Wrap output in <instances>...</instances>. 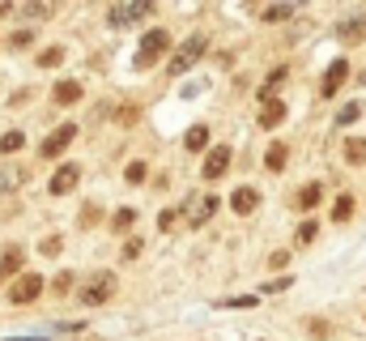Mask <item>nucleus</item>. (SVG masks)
I'll list each match as a JSON object with an SVG mask.
<instances>
[{"label": "nucleus", "instance_id": "obj_36", "mask_svg": "<svg viewBox=\"0 0 366 341\" xmlns=\"http://www.w3.org/2000/svg\"><path fill=\"white\" fill-rule=\"evenodd\" d=\"M98 222V205H85V214H81V226H94Z\"/></svg>", "mask_w": 366, "mask_h": 341}, {"label": "nucleus", "instance_id": "obj_27", "mask_svg": "<svg viewBox=\"0 0 366 341\" xmlns=\"http://www.w3.org/2000/svg\"><path fill=\"white\" fill-rule=\"evenodd\" d=\"M132 222H136V214H132V209H119V214L111 218V226H115V231H128Z\"/></svg>", "mask_w": 366, "mask_h": 341}, {"label": "nucleus", "instance_id": "obj_25", "mask_svg": "<svg viewBox=\"0 0 366 341\" xmlns=\"http://www.w3.org/2000/svg\"><path fill=\"white\" fill-rule=\"evenodd\" d=\"M358 115H362V107H358V103H350V107H341V111H337V124L345 128V124H354Z\"/></svg>", "mask_w": 366, "mask_h": 341}, {"label": "nucleus", "instance_id": "obj_5", "mask_svg": "<svg viewBox=\"0 0 366 341\" xmlns=\"http://www.w3.org/2000/svg\"><path fill=\"white\" fill-rule=\"evenodd\" d=\"M38 295H43V278H38V273H21V278L9 286V303H17V308H21V303H34Z\"/></svg>", "mask_w": 366, "mask_h": 341}, {"label": "nucleus", "instance_id": "obj_6", "mask_svg": "<svg viewBox=\"0 0 366 341\" xmlns=\"http://www.w3.org/2000/svg\"><path fill=\"white\" fill-rule=\"evenodd\" d=\"M77 132H81L77 124H60V128H55V132H51V137L38 145V154H43V158H60V154L72 145V137H77Z\"/></svg>", "mask_w": 366, "mask_h": 341}, {"label": "nucleus", "instance_id": "obj_9", "mask_svg": "<svg viewBox=\"0 0 366 341\" xmlns=\"http://www.w3.org/2000/svg\"><path fill=\"white\" fill-rule=\"evenodd\" d=\"M345 77H350V64H345V60H333V64H328V73H324L320 98H337V90L345 85Z\"/></svg>", "mask_w": 366, "mask_h": 341}, {"label": "nucleus", "instance_id": "obj_16", "mask_svg": "<svg viewBox=\"0 0 366 341\" xmlns=\"http://www.w3.org/2000/svg\"><path fill=\"white\" fill-rule=\"evenodd\" d=\"M281 81H286V68H273V73H269V81L260 85V98H264V103H273V98H277V90H281Z\"/></svg>", "mask_w": 366, "mask_h": 341}, {"label": "nucleus", "instance_id": "obj_39", "mask_svg": "<svg viewBox=\"0 0 366 341\" xmlns=\"http://www.w3.org/2000/svg\"><path fill=\"white\" fill-rule=\"evenodd\" d=\"M68 286H72V273H60V278H55V295H64Z\"/></svg>", "mask_w": 366, "mask_h": 341}, {"label": "nucleus", "instance_id": "obj_30", "mask_svg": "<svg viewBox=\"0 0 366 341\" xmlns=\"http://www.w3.org/2000/svg\"><path fill=\"white\" fill-rule=\"evenodd\" d=\"M17 184H21L17 171H0V192H9V188H17Z\"/></svg>", "mask_w": 366, "mask_h": 341}, {"label": "nucleus", "instance_id": "obj_31", "mask_svg": "<svg viewBox=\"0 0 366 341\" xmlns=\"http://www.w3.org/2000/svg\"><path fill=\"white\" fill-rule=\"evenodd\" d=\"M21 13H26V17H51V4H26Z\"/></svg>", "mask_w": 366, "mask_h": 341}, {"label": "nucleus", "instance_id": "obj_21", "mask_svg": "<svg viewBox=\"0 0 366 341\" xmlns=\"http://www.w3.org/2000/svg\"><path fill=\"white\" fill-rule=\"evenodd\" d=\"M345 158H350V162H366V141L362 137H350V141H345Z\"/></svg>", "mask_w": 366, "mask_h": 341}, {"label": "nucleus", "instance_id": "obj_19", "mask_svg": "<svg viewBox=\"0 0 366 341\" xmlns=\"http://www.w3.org/2000/svg\"><path fill=\"white\" fill-rule=\"evenodd\" d=\"M260 17H264V21H290V17H294V4H264Z\"/></svg>", "mask_w": 366, "mask_h": 341}, {"label": "nucleus", "instance_id": "obj_32", "mask_svg": "<svg viewBox=\"0 0 366 341\" xmlns=\"http://www.w3.org/2000/svg\"><path fill=\"white\" fill-rule=\"evenodd\" d=\"M128 184H145V162H132L128 167Z\"/></svg>", "mask_w": 366, "mask_h": 341}, {"label": "nucleus", "instance_id": "obj_10", "mask_svg": "<svg viewBox=\"0 0 366 341\" xmlns=\"http://www.w3.org/2000/svg\"><path fill=\"white\" fill-rule=\"evenodd\" d=\"M77 179H81V167H60V171L51 175V196L72 192V188H77Z\"/></svg>", "mask_w": 366, "mask_h": 341}, {"label": "nucleus", "instance_id": "obj_4", "mask_svg": "<svg viewBox=\"0 0 366 341\" xmlns=\"http://www.w3.org/2000/svg\"><path fill=\"white\" fill-rule=\"evenodd\" d=\"M149 13H154V4H145V0H136V4H111L107 21L111 26H132V21H145Z\"/></svg>", "mask_w": 366, "mask_h": 341}, {"label": "nucleus", "instance_id": "obj_28", "mask_svg": "<svg viewBox=\"0 0 366 341\" xmlns=\"http://www.w3.org/2000/svg\"><path fill=\"white\" fill-rule=\"evenodd\" d=\"M256 303H260L256 295H239V299H222L217 308H256Z\"/></svg>", "mask_w": 366, "mask_h": 341}, {"label": "nucleus", "instance_id": "obj_22", "mask_svg": "<svg viewBox=\"0 0 366 341\" xmlns=\"http://www.w3.org/2000/svg\"><path fill=\"white\" fill-rule=\"evenodd\" d=\"M350 214H354V196H337V205H333V222H350Z\"/></svg>", "mask_w": 366, "mask_h": 341}, {"label": "nucleus", "instance_id": "obj_7", "mask_svg": "<svg viewBox=\"0 0 366 341\" xmlns=\"http://www.w3.org/2000/svg\"><path fill=\"white\" fill-rule=\"evenodd\" d=\"M230 171V145H213L209 154H205V167H200V175L205 179H222Z\"/></svg>", "mask_w": 366, "mask_h": 341}, {"label": "nucleus", "instance_id": "obj_24", "mask_svg": "<svg viewBox=\"0 0 366 341\" xmlns=\"http://www.w3.org/2000/svg\"><path fill=\"white\" fill-rule=\"evenodd\" d=\"M60 60H64V47H47V51L38 56V64H43V68H55Z\"/></svg>", "mask_w": 366, "mask_h": 341}, {"label": "nucleus", "instance_id": "obj_29", "mask_svg": "<svg viewBox=\"0 0 366 341\" xmlns=\"http://www.w3.org/2000/svg\"><path fill=\"white\" fill-rule=\"evenodd\" d=\"M316 235H320L316 222H303V226H298V243H316Z\"/></svg>", "mask_w": 366, "mask_h": 341}, {"label": "nucleus", "instance_id": "obj_38", "mask_svg": "<svg viewBox=\"0 0 366 341\" xmlns=\"http://www.w3.org/2000/svg\"><path fill=\"white\" fill-rule=\"evenodd\" d=\"M286 286H290V278H273V282H269V286H264V290H269V295H281V290H286Z\"/></svg>", "mask_w": 366, "mask_h": 341}, {"label": "nucleus", "instance_id": "obj_1", "mask_svg": "<svg viewBox=\"0 0 366 341\" xmlns=\"http://www.w3.org/2000/svg\"><path fill=\"white\" fill-rule=\"evenodd\" d=\"M111 295H115V273H94V278H85L77 286V303H85V308H98Z\"/></svg>", "mask_w": 366, "mask_h": 341}, {"label": "nucleus", "instance_id": "obj_20", "mask_svg": "<svg viewBox=\"0 0 366 341\" xmlns=\"http://www.w3.org/2000/svg\"><path fill=\"white\" fill-rule=\"evenodd\" d=\"M188 149H205L209 145V128L205 124H196V128H188V141H183Z\"/></svg>", "mask_w": 366, "mask_h": 341}, {"label": "nucleus", "instance_id": "obj_17", "mask_svg": "<svg viewBox=\"0 0 366 341\" xmlns=\"http://www.w3.org/2000/svg\"><path fill=\"white\" fill-rule=\"evenodd\" d=\"M21 261H26V256H21V248H9V252L0 256V282H4L9 273H17V269H21Z\"/></svg>", "mask_w": 366, "mask_h": 341}, {"label": "nucleus", "instance_id": "obj_15", "mask_svg": "<svg viewBox=\"0 0 366 341\" xmlns=\"http://www.w3.org/2000/svg\"><path fill=\"white\" fill-rule=\"evenodd\" d=\"M320 201H324V188H320V184H307V188H303V192L294 196V205H298L303 214H307V209H316Z\"/></svg>", "mask_w": 366, "mask_h": 341}, {"label": "nucleus", "instance_id": "obj_18", "mask_svg": "<svg viewBox=\"0 0 366 341\" xmlns=\"http://www.w3.org/2000/svg\"><path fill=\"white\" fill-rule=\"evenodd\" d=\"M341 38H345V43H362V38H366V17L345 21V26H341Z\"/></svg>", "mask_w": 366, "mask_h": 341}, {"label": "nucleus", "instance_id": "obj_14", "mask_svg": "<svg viewBox=\"0 0 366 341\" xmlns=\"http://www.w3.org/2000/svg\"><path fill=\"white\" fill-rule=\"evenodd\" d=\"M286 158H290L286 141H273V145H269V154H264V167H269V171H286Z\"/></svg>", "mask_w": 366, "mask_h": 341}, {"label": "nucleus", "instance_id": "obj_3", "mask_svg": "<svg viewBox=\"0 0 366 341\" xmlns=\"http://www.w3.org/2000/svg\"><path fill=\"white\" fill-rule=\"evenodd\" d=\"M171 47V34L166 30H149L145 38H141V47H136V68H149V64H158V56Z\"/></svg>", "mask_w": 366, "mask_h": 341}, {"label": "nucleus", "instance_id": "obj_35", "mask_svg": "<svg viewBox=\"0 0 366 341\" xmlns=\"http://www.w3.org/2000/svg\"><path fill=\"white\" fill-rule=\"evenodd\" d=\"M141 248H145L141 239H128V243H124V261H132V256H141Z\"/></svg>", "mask_w": 366, "mask_h": 341}, {"label": "nucleus", "instance_id": "obj_23", "mask_svg": "<svg viewBox=\"0 0 366 341\" xmlns=\"http://www.w3.org/2000/svg\"><path fill=\"white\" fill-rule=\"evenodd\" d=\"M21 145H26V137H21V132H4V137H0V154H17Z\"/></svg>", "mask_w": 366, "mask_h": 341}, {"label": "nucleus", "instance_id": "obj_13", "mask_svg": "<svg viewBox=\"0 0 366 341\" xmlns=\"http://www.w3.org/2000/svg\"><path fill=\"white\" fill-rule=\"evenodd\" d=\"M281 120H286V103H281V98L264 103V111H260V128H277Z\"/></svg>", "mask_w": 366, "mask_h": 341}, {"label": "nucleus", "instance_id": "obj_33", "mask_svg": "<svg viewBox=\"0 0 366 341\" xmlns=\"http://www.w3.org/2000/svg\"><path fill=\"white\" fill-rule=\"evenodd\" d=\"M175 222H179V209H166V214H162V218H158V226H162V231H171V226H175Z\"/></svg>", "mask_w": 366, "mask_h": 341}, {"label": "nucleus", "instance_id": "obj_40", "mask_svg": "<svg viewBox=\"0 0 366 341\" xmlns=\"http://www.w3.org/2000/svg\"><path fill=\"white\" fill-rule=\"evenodd\" d=\"M4 13H9V4H0V17H4Z\"/></svg>", "mask_w": 366, "mask_h": 341}, {"label": "nucleus", "instance_id": "obj_12", "mask_svg": "<svg viewBox=\"0 0 366 341\" xmlns=\"http://www.w3.org/2000/svg\"><path fill=\"white\" fill-rule=\"evenodd\" d=\"M51 98H55L60 107H72V103H81V81H60V85L51 90Z\"/></svg>", "mask_w": 366, "mask_h": 341}, {"label": "nucleus", "instance_id": "obj_26", "mask_svg": "<svg viewBox=\"0 0 366 341\" xmlns=\"http://www.w3.org/2000/svg\"><path fill=\"white\" fill-rule=\"evenodd\" d=\"M30 43H34V30H17V34L9 38V47H13V51H21V47H30Z\"/></svg>", "mask_w": 366, "mask_h": 341}, {"label": "nucleus", "instance_id": "obj_2", "mask_svg": "<svg viewBox=\"0 0 366 341\" xmlns=\"http://www.w3.org/2000/svg\"><path fill=\"white\" fill-rule=\"evenodd\" d=\"M205 47H209V34H205V30H196V34H192V38H188L179 51H175V60H171V73H175V77H179V73H188V68H192V64L205 56Z\"/></svg>", "mask_w": 366, "mask_h": 341}, {"label": "nucleus", "instance_id": "obj_34", "mask_svg": "<svg viewBox=\"0 0 366 341\" xmlns=\"http://www.w3.org/2000/svg\"><path fill=\"white\" fill-rule=\"evenodd\" d=\"M60 248H64L60 239H43V248H38V252H43V256H60Z\"/></svg>", "mask_w": 366, "mask_h": 341}, {"label": "nucleus", "instance_id": "obj_11", "mask_svg": "<svg viewBox=\"0 0 366 341\" xmlns=\"http://www.w3.org/2000/svg\"><path fill=\"white\" fill-rule=\"evenodd\" d=\"M256 205H260V192H256V188H247V184L235 188V196H230V209H235V214H252Z\"/></svg>", "mask_w": 366, "mask_h": 341}, {"label": "nucleus", "instance_id": "obj_37", "mask_svg": "<svg viewBox=\"0 0 366 341\" xmlns=\"http://www.w3.org/2000/svg\"><path fill=\"white\" fill-rule=\"evenodd\" d=\"M269 265H273V269H286V265H290V252H273Z\"/></svg>", "mask_w": 366, "mask_h": 341}, {"label": "nucleus", "instance_id": "obj_8", "mask_svg": "<svg viewBox=\"0 0 366 341\" xmlns=\"http://www.w3.org/2000/svg\"><path fill=\"white\" fill-rule=\"evenodd\" d=\"M213 214H217V196H196V201L188 205V214H183V222H188L192 231H200V226H205V222H209Z\"/></svg>", "mask_w": 366, "mask_h": 341}]
</instances>
